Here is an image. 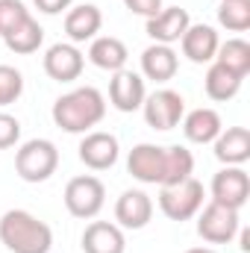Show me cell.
<instances>
[{
  "instance_id": "1",
  "label": "cell",
  "mask_w": 250,
  "mask_h": 253,
  "mask_svg": "<svg viewBox=\"0 0 250 253\" xmlns=\"http://www.w3.org/2000/svg\"><path fill=\"white\" fill-rule=\"evenodd\" d=\"M53 124L65 129V132H88L91 126H97L106 115V100L94 85H83L62 94L53 109Z\"/></svg>"
},
{
  "instance_id": "2",
  "label": "cell",
  "mask_w": 250,
  "mask_h": 253,
  "mask_svg": "<svg viewBox=\"0 0 250 253\" xmlns=\"http://www.w3.org/2000/svg\"><path fill=\"white\" fill-rule=\"evenodd\" d=\"M0 242L12 253H50L53 230L27 209H9L0 218Z\"/></svg>"
},
{
  "instance_id": "3",
  "label": "cell",
  "mask_w": 250,
  "mask_h": 253,
  "mask_svg": "<svg viewBox=\"0 0 250 253\" xmlns=\"http://www.w3.org/2000/svg\"><path fill=\"white\" fill-rule=\"evenodd\" d=\"M59 168V150L50 138H30L15 153V171L24 183H44Z\"/></svg>"
},
{
  "instance_id": "4",
  "label": "cell",
  "mask_w": 250,
  "mask_h": 253,
  "mask_svg": "<svg viewBox=\"0 0 250 253\" xmlns=\"http://www.w3.org/2000/svg\"><path fill=\"white\" fill-rule=\"evenodd\" d=\"M203 197H206L203 183L188 177V180L174 183V186H159V209L171 221H188L200 212Z\"/></svg>"
},
{
  "instance_id": "5",
  "label": "cell",
  "mask_w": 250,
  "mask_h": 253,
  "mask_svg": "<svg viewBox=\"0 0 250 253\" xmlns=\"http://www.w3.org/2000/svg\"><path fill=\"white\" fill-rule=\"evenodd\" d=\"M197 236L209 245H230L239 236V209L209 200L197 212Z\"/></svg>"
},
{
  "instance_id": "6",
  "label": "cell",
  "mask_w": 250,
  "mask_h": 253,
  "mask_svg": "<svg viewBox=\"0 0 250 253\" xmlns=\"http://www.w3.org/2000/svg\"><path fill=\"white\" fill-rule=\"evenodd\" d=\"M103 203H106V189H103V183L97 177L83 174V177L68 180V186H65V206H68V212L74 218L88 221V218H94L103 209Z\"/></svg>"
},
{
  "instance_id": "7",
  "label": "cell",
  "mask_w": 250,
  "mask_h": 253,
  "mask_svg": "<svg viewBox=\"0 0 250 253\" xmlns=\"http://www.w3.org/2000/svg\"><path fill=\"white\" fill-rule=\"evenodd\" d=\"M141 112H144L147 126H153V129H174L186 115V100L174 88H159V91L144 97Z\"/></svg>"
},
{
  "instance_id": "8",
  "label": "cell",
  "mask_w": 250,
  "mask_h": 253,
  "mask_svg": "<svg viewBox=\"0 0 250 253\" xmlns=\"http://www.w3.org/2000/svg\"><path fill=\"white\" fill-rule=\"evenodd\" d=\"M250 197V177L242 165H227L212 177V200L230 209H242Z\"/></svg>"
},
{
  "instance_id": "9",
  "label": "cell",
  "mask_w": 250,
  "mask_h": 253,
  "mask_svg": "<svg viewBox=\"0 0 250 253\" xmlns=\"http://www.w3.org/2000/svg\"><path fill=\"white\" fill-rule=\"evenodd\" d=\"M126 171L132 180L147 183V186H162V171H165V147L159 144H135L126 156Z\"/></svg>"
},
{
  "instance_id": "10",
  "label": "cell",
  "mask_w": 250,
  "mask_h": 253,
  "mask_svg": "<svg viewBox=\"0 0 250 253\" xmlns=\"http://www.w3.org/2000/svg\"><path fill=\"white\" fill-rule=\"evenodd\" d=\"M118 138L112 132H103V129H94V132H85V138L80 141V162L91 171H106L118 162Z\"/></svg>"
},
{
  "instance_id": "11",
  "label": "cell",
  "mask_w": 250,
  "mask_h": 253,
  "mask_svg": "<svg viewBox=\"0 0 250 253\" xmlns=\"http://www.w3.org/2000/svg\"><path fill=\"white\" fill-rule=\"evenodd\" d=\"M83 68H85V59L77 50V44H62L59 42V44L47 47V53H44V74L50 80H56V83H74V80H80Z\"/></svg>"
},
{
  "instance_id": "12",
  "label": "cell",
  "mask_w": 250,
  "mask_h": 253,
  "mask_svg": "<svg viewBox=\"0 0 250 253\" xmlns=\"http://www.w3.org/2000/svg\"><path fill=\"white\" fill-rule=\"evenodd\" d=\"M144 97H147V91H144L141 74L126 71V68L115 71V77L109 83V100H112V106L118 112H135V109H141Z\"/></svg>"
},
{
  "instance_id": "13",
  "label": "cell",
  "mask_w": 250,
  "mask_h": 253,
  "mask_svg": "<svg viewBox=\"0 0 250 253\" xmlns=\"http://www.w3.org/2000/svg\"><path fill=\"white\" fill-rule=\"evenodd\" d=\"M188 24H191V18L183 6H168L159 15L147 18V36L153 39V44H174L183 39Z\"/></svg>"
},
{
  "instance_id": "14",
  "label": "cell",
  "mask_w": 250,
  "mask_h": 253,
  "mask_svg": "<svg viewBox=\"0 0 250 253\" xmlns=\"http://www.w3.org/2000/svg\"><path fill=\"white\" fill-rule=\"evenodd\" d=\"M153 218V200L141 189H129L115 203V221L126 230H141Z\"/></svg>"
},
{
  "instance_id": "15",
  "label": "cell",
  "mask_w": 250,
  "mask_h": 253,
  "mask_svg": "<svg viewBox=\"0 0 250 253\" xmlns=\"http://www.w3.org/2000/svg\"><path fill=\"white\" fill-rule=\"evenodd\" d=\"M180 44H183V53L194 65H206L215 59L221 42H218V33L209 24H188V30L183 33Z\"/></svg>"
},
{
  "instance_id": "16",
  "label": "cell",
  "mask_w": 250,
  "mask_h": 253,
  "mask_svg": "<svg viewBox=\"0 0 250 253\" xmlns=\"http://www.w3.org/2000/svg\"><path fill=\"white\" fill-rule=\"evenodd\" d=\"M126 239L118 224L91 221L83 233V253H124Z\"/></svg>"
},
{
  "instance_id": "17",
  "label": "cell",
  "mask_w": 250,
  "mask_h": 253,
  "mask_svg": "<svg viewBox=\"0 0 250 253\" xmlns=\"http://www.w3.org/2000/svg\"><path fill=\"white\" fill-rule=\"evenodd\" d=\"M100 27H103V15H100V9L91 6V3L74 6V9H68V15H65V33H68V39H71L74 44L97 39Z\"/></svg>"
},
{
  "instance_id": "18",
  "label": "cell",
  "mask_w": 250,
  "mask_h": 253,
  "mask_svg": "<svg viewBox=\"0 0 250 253\" xmlns=\"http://www.w3.org/2000/svg\"><path fill=\"white\" fill-rule=\"evenodd\" d=\"M215 156L224 165H245L250 159V129L248 126H227L215 138Z\"/></svg>"
},
{
  "instance_id": "19",
  "label": "cell",
  "mask_w": 250,
  "mask_h": 253,
  "mask_svg": "<svg viewBox=\"0 0 250 253\" xmlns=\"http://www.w3.org/2000/svg\"><path fill=\"white\" fill-rule=\"evenodd\" d=\"M224 129L221 124V115L209 106H200V109H191L188 115H183V132L191 144H209L218 138V132Z\"/></svg>"
},
{
  "instance_id": "20",
  "label": "cell",
  "mask_w": 250,
  "mask_h": 253,
  "mask_svg": "<svg viewBox=\"0 0 250 253\" xmlns=\"http://www.w3.org/2000/svg\"><path fill=\"white\" fill-rule=\"evenodd\" d=\"M180 68V59L177 53L171 50V44H150L144 53H141V74L153 83H168L174 80Z\"/></svg>"
},
{
  "instance_id": "21",
  "label": "cell",
  "mask_w": 250,
  "mask_h": 253,
  "mask_svg": "<svg viewBox=\"0 0 250 253\" xmlns=\"http://www.w3.org/2000/svg\"><path fill=\"white\" fill-rule=\"evenodd\" d=\"M126 44L115 36H100V39H91V47H88V62L100 71H121L126 65Z\"/></svg>"
},
{
  "instance_id": "22",
  "label": "cell",
  "mask_w": 250,
  "mask_h": 253,
  "mask_svg": "<svg viewBox=\"0 0 250 253\" xmlns=\"http://www.w3.org/2000/svg\"><path fill=\"white\" fill-rule=\"evenodd\" d=\"M42 42H44V30H42V24H39L33 15L24 18L15 30H9V33L3 36V44H6L12 53H18V56L36 53V50L42 47Z\"/></svg>"
},
{
  "instance_id": "23",
  "label": "cell",
  "mask_w": 250,
  "mask_h": 253,
  "mask_svg": "<svg viewBox=\"0 0 250 253\" xmlns=\"http://www.w3.org/2000/svg\"><path fill=\"white\" fill-rule=\"evenodd\" d=\"M203 88H206V94H209L212 100L224 103V100H233V97L239 94V88H242V77H236V74L227 71L224 65L212 62L209 65V71H206Z\"/></svg>"
},
{
  "instance_id": "24",
  "label": "cell",
  "mask_w": 250,
  "mask_h": 253,
  "mask_svg": "<svg viewBox=\"0 0 250 253\" xmlns=\"http://www.w3.org/2000/svg\"><path fill=\"white\" fill-rule=\"evenodd\" d=\"M215 62L224 65L227 71H233L236 77H248L250 74V44L245 39H227L224 44H218Z\"/></svg>"
},
{
  "instance_id": "25",
  "label": "cell",
  "mask_w": 250,
  "mask_h": 253,
  "mask_svg": "<svg viewBox=\"0 0 250 253\" xmlns=\"http://www.w3.org/2000/svg\"><path fill=\"white\" fill-rule=\"evenodd\" d=\"M194 171V156L191 150L183 144H174V147H165V171H162V186H174V183H183L191 177Z\"/></svg>"
},
{
  "instance_id": "26",
  "label": "cell",
  "mask_w": 250,
  "mask_h": 253,
  "mask_svg": "<svg viewBox=\"0 0 250 253\" xmlns=\"http://www.w3.org/2000/svg\"><path fill=\"white\" fill-rule=\"evenodd\" d=\"M218 24L230 33L250 30V0H221L218 6Z\"/></svg>"
},
{
  "instance_id": "27",
  "label": "cell",
  "mask_w": 250,
  "mask_h": 253,
  "mask_svg": "<svg viewBox=\"0 0 250 253\" xmlns=\"http://www.w3.org/2000/svg\"><path fill=\"white\" fill-rule=\"evenodd\" d=\"M24 94V77L12 65H0V106L15 103Z\"/></svg>"
},
{
  "instance_id": "28",
  "label": "cell",
  "mask_w": 250,
  "mask_h": 253,
  "mask_svg": "<svg viewBox=\"0 0 250 253\" xmlns=\"http://www.w3.org/2000/svg\"><path fill=\"white\" fill-rule=\"evenodd\" d=\"M24 18H30V9L21 0H0V39L15 30Z\"/></svg>"
},
{
  "instance_id": "29",
  "label": "cell",
  "mask_w": 250,
  "mask_h": 253,
  "mask_svg": "<svg viewBox=\"0 0 250 253\" xmlns=\"http://www.w3.org/2000/svg\"><path fill=\"white\" fill-rule=\"evenodd\" d=\"M18 138H21V121L6 115V112H0V150L15 147Z\"/></svg>"
},
{
  "instance_id": "30",
  "label": "cell",
  "mask_w": 250,
  "mask_h": 253,
  "mask_svg": "<svg viewBox=\"0 0 250 253\" xmlns=\"http://www.w3.org/2000/svg\"><path fill=\"white\" fill-rule=\"evenodd\" d=\"M124 6L132 15H141V18H153V15H159L165 9L162 0H124Z\"/></svg>"
},
{
  "instance_id": "31",
  "label": "cell",
  "mask_w": 250,
  "mask_h": 253,
  "mask_svg": "<svg viewBox=\"0 0 250 253\" xmlns=\"http://www.w3.org/2000/svg\"><path fill=\"white\" fill-rule=\"evenodd\" d=\"M36 3V9L39 12H44V15H59V12H65L74 0H33Z\"/></svg>"
},
{
  "instance_id": "32",
  "label": "cell",
  "mask_w": 250,
  "mask_h": 253,
  "mask_svg": "<svg viewBox=\"0 0 250 253\" xmlns=\"http://www.w3.org/2000/svg\"><path fill=\"white\" fill-rule=\"evenodd\" d=\"M242 251H250V233L248 230L242 233Z\"/></svg>"
},
{
  "instance_id": "33",
  "label": "cell",
  "mask_w": 250,
  "mask_h": 253,
  "mask_svg": "<svg viewBox=\"0 0 250 253\" xmlns=\"http://www.w3.org/2000/svg\"><path fill=\"white\" fill-rule=\"evenodd\" d=\"M186 253H218V251H212V248H191V251Z\"/></svg>"
}]
</instances>
